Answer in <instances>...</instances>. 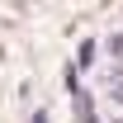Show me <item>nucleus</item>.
<instances>
[{
	"mask_svg": "<svg viewBox=\"0 0 123 123\" xmlns=\"http://www.w3.org/2000/svg\"><path fill=\"white\" fill-rule=\"evenodd\" d=\"M66 85H71V99H76V118L80 123H99V118H95V104L85 99V90L76 85V76H66Z\"/></svg>",
	"mask_w": 123,
	"mask_h": 123,
	"instance_id": "1",
	"label": "nucleus"
},
{
	"mask_svg": "<svg viewBox=\"0 0 123 123\" xmlns=\"http://www.w3.org/2000/svg\"><path fill=\"white\" fill-rule=\"evenodd\" d=\"M104 90H109V99H114V104H123V66H114V71L104 76Z\"/></svg>",
	"mask_w": 123,
	"mask_h": 123,
	"instance_id": "2",
	"label": "nucleus"
},
{
	"mask_svg": "<svg viewBox=\"0 0 123 123\" xmlns=\"http://www.w3.org/2000/svg\"><path fill=\"white\" fill-rule=\"evenodd\" d=\"M95 62V43H80V57H76V66H90Z\"/></svg>",
	"mask_w": 123,
	"mask_h": 123,
	"instance_id": "3",
	"label": "nucleus"
},
{
	"mask_svg": "<svg viewBox=\"0 0 123 123\" xmlns=\"http://www.w3.org/2000/svg\"><path fill=\"white\" fill-rule=\"evenodd\" d=\"M109 52H114V57H118V66H123V33H114V38H109Z\"/></svg>",
	"mask_w": 123,
	"mask_h": 123,
	"instance_id": "4",
	"label": "nucleus"
},
{
	"mask_svg": "<svg viewBox=\"0 0 123 123\" xmlns=\"http://www.w3.org/2000/svg\"><path fill=\"white\" fill-rule=\"evenodd\" d=\"M33 123H47V118H43V114H33Z\"/></svg>",
	"mask_w": 123,
	"mask_h": 123,
	"instance_id": "5",
	"label": "nucleus"
},
{
	"mask_svg": "<svg viewBox=\"0 0 123 123\" xmlns=\"http://www.w3.org/2000/svg\"><path fill=\"white\" fill-rule=\"evenodd\" d=\"M114 123H123V118H114Z\"/></svg>",
	"mask_w": 123,
	"mask_h": 123,
	"instance_id": "6",
	"label": "nucleus"
}]
</instances>
